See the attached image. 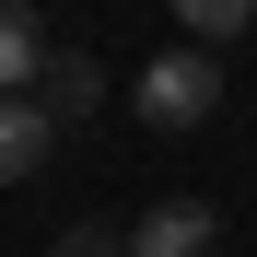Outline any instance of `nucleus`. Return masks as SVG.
<instances>
[{
	"label": "nucleus",
	"mask_w": 257,
	"mask_h": 257,
	"mask_svg": "<svg viewBox=\"0 0 257 257\" xmlns=\"http://www.w3.org/2000/svg\"><path fill=\"white\" fill-rule=\"evenodd\" d=\"M128 105H141V128H164V141H176V128H199L210 105H222V59H210V47L152 59L141 82H128Z\"/></svg>",
	"instance_id": "obj_1"
},
{
	"label": "nucleus",
	"mask_w": 257,
	"mask_h": 257,
	"mask_svg": "<svg viewBox=\"0 0 257 257\" xmlns=\"http://www.w3.org/2000/svg\"><path fill=\"white\" fill-rule=\"evenodd\" d=\"M128 257H222V222H210L199 199H164L128 222Z\"/></svg>",
	"instance_id": "obj_2"
},
{
	"label": "nucleus",
	"mask_w": 257,
	"mask_h": 257,
	"mask_svg": "<svg viewBox=\"0 0 257 257\" xmlns=\"http://www.w3.org/2000/svg\"><path fill=\"white\" fill-rule=\"evenodd\" d=\"M47 141H59L47 105H35V94H0V187H24L35 164H47Z\"/></svg>",
	"instance_id": "obj_3"
},
{
	"label": "nucleus",
	"mask_w": 257,
	"mask_h": 257,
	"mask_svg": "<svg viewBox=\"0 0 257 257\" xmlns=\"http://www.w3.org/2000/svg\"><path fill=\"white\" fill-rule=\"evenodd\" d=\"M24 82H47V35L24 0H0V94H24Z\"/></svg>",
	"instance_id": "obj_4"
},
{
	"label": "nucleus",
	"mask_w": 257,
	"mask_h": 257,
	"mask_svg": "<svg viewBox=\"0 0 257 257\" xmlns=\"http://www.w3.org/2000/svg\"><path fill=\"white\" fill-rule=\"evenodd\" d=\"M35 105H47L59 128H70V117H94V105H105V70H94V59H47V82H35Z\"/></svg>",
	"instance_id": "obj_5"
},
{
	"label": "nucleus",
	"mask_w": 257,
	"mask_h": 257,
	"mask_svg": "<svg viewBox=\"0 0 257 257\" xmlns=\"http://www.w3.org/2000/svg\"><path fill=\"white\" fill-rule=\"evenodd\" d=\"M176 24L199 35V47H222V35H245V24H257V0H176Z\"/></svg>",
	"instance_id": "obj_6"
},
{
	"label": "nucleus",
	"mask_w": 257,
	"mask_h": 257,
	"mask_svg": "<svg viewBox=\"0 0 257 257\" xmlns=\"http://www.w3.org/2000/svg\"><path fill=\"white\" fill-rule=\"evenodd\" d=\"M47 257H128V234H105V222H70V234H59Z\"/></svg>",
	"instance_id": "obj_7"
}]
</instances>
